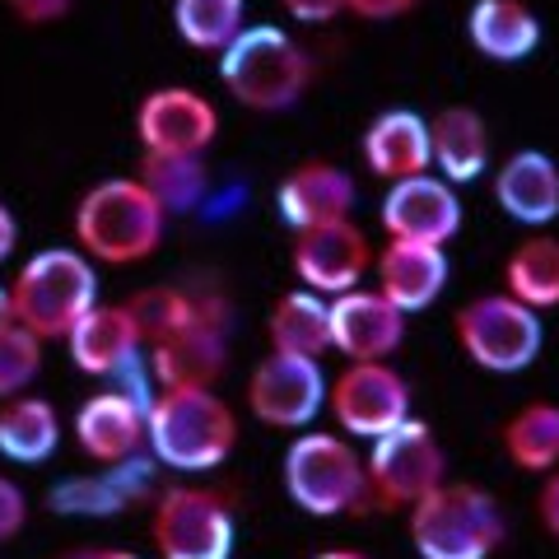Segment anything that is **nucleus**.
Wrapping results in <instances>:
<instances>
[{
  "mask_svg": "<svg viewBox=\"0 0 559 559\" xmlns=\"http://www.w3.org/2000/svg\"><path fill=\"white\" fill-rule=\"evenodd\" d=\"M280 10L299 24H331L349 10V0H280Z\"/></svg>",
  "mask_w": 559,
  "mask_h": 559,
  "instance_id": "nucleus-36",
  "label": "nucleus"
},
{
  "mask_svg": "<svg viewBox=\"0 0 559 559\" xmlns=\"http://www.w3.org/2000/svg\"><path fill=\"white\" fill-rule=\"evenodd\" d=\"M14 248H20V219H14V210L0 201V266L14 257Z\"/></svg>",
  "mask_w": 559,
  "mask_h": 559,
  "instance_id": "nucleus-39",
  "label": "nucleus"
},
{
  "mask_svg": "<svg viewBox=\"0 0 559 559\" xmlns=\"http://www.w3.org/2000/svg\"><path fill=\"white\" fill-rule=\"evenodd\" d=\"M150 536L164 559H229L234 555V513L215 489L168 485L154 495Z\"/></svg>",
  "mask_w": 559,
  "mask_h": 559,
  "instance_id": "nucleus-9",
  "label": "nucleus"
},
{
  "mask_svg": "<svg viewBox=\"0 0 559 559\" xmlns=\"http://www.w3.org/2000/svg\"><path fill=\"white\" fill-rule=\"evenodd\" d=\"M75 443L90 462L117 466L150 448V401L131 392H98L75 411Z\"/></svg>",
  "mask_w": 559,
  "mask_h": 559,
  "instance_id": "nucleus-16",
  "label": "nucleus"
},
{
  "mask_svg": "<svg viewBox=\"0 0 559 559\" xmlns=\"http://www.w3.org/2000/svg\"><path fill=\"white\" fill-rule=\"evenodd\" d=\"M135 131L145 154H205L219 135V112L187 84L150 90L135 108Z\"/></svg>",
  "mask_w": 559,
  "mask_h": 559,
  "instance_id": "nucleus-14",
  "label": "nucleus"
},
{
  "mask_svg": "<svg viewBox=\"0 0 559 559\" xmlns=\"http://www.w3.org/2000/svg\"><path fill=\"white\" fill-rule=\"evenodd\" d=\"M312 559H369L364 550H322V555H312Z\"/></svg>",
  "mask_w": 559,
  "mask_h": 559,
  "instance_id": "nucleus-42",
  "label": "nucleus"
},
{
  "mask_svg": "<svg viewBox=\"0 0 559 559\" xmlns=\"http://www.w3.org/2000/svg\"><path fill=\"white\" fill-rule=\"evenodd\" d=\"M5 5H10V14H14V20H20V24H28V28H43V24H57V20H66L75 0H5Z\"/></svg>",
  "mask_w": 559,
  "mask_h": 559,
  "instance_id": "nucleus-35",
  "label": "nucleus"
},
{
  "mask_svg": "<svg viewBox=\"0 0 559 559\" xmlns=\"http://www.w3.org/2000/svg\"><path fill=\"white\" fill-rule=\"evenodd\" d=\"M280 471H285V495L308 518H341V513H355L364 503H373L369 466H364V457L345 433L304 429L285 448V466Z\"/></svg>",
  "mask_w": 559,
  "mask_h": 559,
  "instance_id": "nucleus-6",
  "label": "nucleus"
},
{
  "mask_svg": "<svg viewBox=\"0 0 559 559\" xmlns=\"http://www.w3.org/2000/svg\"><path fill=\"white\" fill-rule=\"evenodd\" d=\"M411 382L392 369V359H359L331 378L326 411L345 439H382L411 419Z\"/></svg>",
  "mask_w": 559,
  "mask_h": 559,
  "instance_id": "nucleus-10",
  "label": "nucleus"
},
{
  "mask_svg": "<svg viewBox=\"0 0 559 559\" xmlns=\"http://www.w3.org/2000/svg\"><path fill=\"white\" fill-rule=\"evenodd\" d=\"M197 308H201V294L178 289V285H150V289H140V294L127 299V312H131V322L140 331V341H145V349L178 336V331L197 318Z\"/></svg>",
  "mask_w": 559,
  "mask_h": 559,
  "instance_id": "nucleus-31",
  "label": "nucleus"
},
{
  "mask_svg": "<svg viewBox=\"0 0 559 559\" xmlns=\"http://www.w3.org/2000/svg\"><path fill=\"white\" fill-rule=\"evenodd\" d=\"M238 448V415L215 388H159L150 396V457L201 476L229 462Z\"/></svg>",
  "mask_w": 559,
  "mask_h": 559,
  "instance_id": "nucleus-1",
  "label": "nucleus"
},
{
  "mask_svg": "<svg viewBox=\"0 0 559 559\" xmlns=\"http://www.w3.org/2000/svg\"><path fill=\"white\" fill-rule=\"evenodd\" d=\"M150 369L159 388H215L229 369V304L219 294H201L197 318L150 349Z\"/></svg>",
  "mask_w": 559,
  "mask_h": 559,
  "instance_id": "nucleus-12",
  "label": "nucleus"
},
{
  "mask_svg": "<svg viewBox=\"0 0 559 559\" xmlns=\"http://www.w3.org/2000/svg\"><path fill=\"white\" fill-rule=\"evenodd\" d=\"M364 168L382 182H406L419 173H433V150H429V121L411 108H388L364 127Z\"/></svg>",
  "mask_w": 559,
  "mask_h": 559,
  "instance_id": "nucleus-21",
  "label": "nucleus"
},
{
  "mask_svg": "<svg viewBox=\"0 0 559 559\" xmlns=\"http://www.w3.org/2000/svg\"><path fill=\"white\" fill-rule=\"evenodd\" d=\"M452 336H457L462 355L485 373H522L532 369L540 345H546V326L540 312L518 304L513 294H476L471 304L452 312Z\"/></svg>",
  "mask_w": 559,
  "mask_h": 559,
  "instance_id": "nucleus-7",
  "label": "nucleus"
},
{
  "mask_svg": "<svg viewBox=\"0 0 559 559\" xmlns=\"http://www.w3.org/2000/svg\"><path fill=\"white\" fill-rule=\"evenodd\" d=\"M61 443V415L47 396H10L0 401V457L20 462V466H38L47 462Z\"/></svg>",
  "mask_w": 559,
  "mask_h": 559,
  "instance_id": "nucleus-27",
  "label": "nucleus"
},
{
  "mask_svg": "<svg viewBox=\"0 0 559 559\" xmlns=\"http://www.w3.org/2000/svg\"><path fill=\"white\" fill-rule=\"evenodd\" d=\"M536 522L546 527L550 540H559V466L550 476H540V489H536Z\"/></svg>",
  "mask_w": 559,
  "mask_h": 559,
  "instance_id": "nucleus-38",
  "label": "nucleus"
},
{
  "mask_svg": "<svg viewBox=\"0 0 559 559\" xmlns=\"http://www.w3.org/2000/svg\"><path fill=\"white\" fill-rule=\"evenodd\" d=\"M406 532L419 559H489L509 536V518L485 485L443 480L406 509Z\"/></svg>",
  "mask_w": 559,
  "mask_h": 559,
  "instance_id": "nucleus-3",
  "label": "nucleus"
},
{
  "mask_svg": "<svg viewBox=\"0 0 559 559\" xmlns=\"http://www.w3.org/2000/svg\"><path fill=\"white\" fill-rule=\"evenodd\" d=\"M429 150H433V173L448 178L452 187H466L485 178L489 168V127L476 108L452 103L429 117Z\"/></svg>",
  "mask_w": 559,
  "mask_h": 559,
  "instance_id": "nucleus-24",
  "label": "nucleus"
},
{
  "mask_svg": "<svg viewBox=\"0 0 559 559\" xmlns=\"http://www.w3.org/2000/svg\"><path fill=\"white\" fill-rule=\"evenodd\" d=\"M70 229H75V248L84 257L103 261V266H135L159 252L168 210L140 178H108L80 197Z\"/></svg>",
  "mask_w": 559,
  "mask_h": 559,
  "instance_id": "nucleus-2",
  "label": "nucleus"
},
{
  "mask_svg": "<svg viewBox=\"0 0 559 559\" xmlns=\"http://www.w3.org/2000/svg\"><path fill=\"white\" fill-rule=\"evenodd\" d=\"M503 294L536 312L559 308V238L536 229L503 257Z\"/></svg>",
  "mask_w": 559,
  "mask_h": 559,
  "instance_id": "nucleus-29",
  "label": "nucleus"
},
{
  "mask_svg": "<svg viewBox=\"0 0 559 559\" xmlns=\"http://www.w3.org/2000/svg\"><path fill=\"white\" fill-rule=\"evenodd\" d=\"M14 318L43 341H66L90 308H98L94 257L80 248H43L14 275Z\"/></svg>",
  "mask_w": 559,
  "mask_h": 559,
  "instance_id": "nucleus-5",
  "label": "nucleus"
},
{
  "mask_svg": "<svg viewBox=\"0 0 559 559\" xmlns=\"http://www.w3.org/2000/svg\"><path fill=\"white\" fill-rule=\"evenodd\" d=\"M411 10H419V0H349V14L364 24H388V20H406Z\"/></svg>",
  "mask_w": 559,
  "mask_h": 559,
  "instance_id": "nucleus-37",
  "label": "nucleus"
},
{
  "mask_svg": "<svg viewBox=\"0 0 559 559\" xmlns=\"http://www.w3.org/2000/svg\"><path fill=\"white\" fill-rule=\"evenodd\" d=\"M355 201H359L355 178L331 159H304L299 168L285 173V182L275 187V210L294 234L318 229V224L349 219Z\"/></svg>",
  "mask_w": 559,
  "mask_h": 559,
  "instance_id": "nucleus-18",
  "label": "nucleus"
},
{
  "mask_svg": "<svg viewBox=\"0 0 559 559\" xmlns=\"http://www.w3.org/2000/svg\"><path fill=\"white\" fill-rule=\"evenodd\" d=\"M503 457L527 476H550L559 466V401H527L499 429Z\"/></svg>",
  "mask_w": 559,
  "mask_h": 559,
  "instance_id": "nucleus-28",
  "label": "nucleus"
},
{
  "mask_svg": "<svg viewBox=\"0 0 559 559\" xmlns=\"http://www.w3.org/2000/svg\"><path fill=\"white\" fill-rule=\"evenodd\" d=\"M331 382L318 359L271 349L248 378V411L266 429H308L326 406Z\"/></svg>",
  "mask_w": 559,
  "mask_h": 559,
  "instance_id": "nucleus-11",
  "label": "nucleus"
},
{
  "mask_svg": "<svg viewBox=\"0 0 559 559\" xmlns=\"http://www.w3.org/2000/svg\"><path fill=\"white\" fill-rule=\"evenodd\" d=\"M266 341L280 355L322 359L331 349V299H322L312 289L280 294L266 312Z\"/></svg>",
  "mask_w": 559,
  "mask_h": 559,
  "instance_id": "nucleus-26",
  "label": "nucleus"
},
{
  "mask_svg": "<svg viewBox=\"0 0 559 559\" xmlns=\"http://www.w3.org/2000/svg\"><path fill=\"white\" fill-rule=\"evenodd\" d=\"M140 182L154 191L168 215H182V210H197L201 197H205V164L201 154H140Z\"/></svg>",
  "mask_w": 559,
  "mask_h": 559,
  "instance_id": "nucleus-30",
  "label": "nucleus"
},
{
  "mask_svg": "<svg viewBox=\"0 0 559 559\" xmlns=\"http://www.w3.org/2000/svg\"><path fill=\"white\" fill-rule=\"evenodd\" d=\"M10 326H20V318H14V294L0 285V336H5Z\"/></svg>",
  "mask_w": 559,
  "mask_h": 559,
  "instance_id": "nucleus-41",
  "label": "nucleus"
},
{
  "mask_svg": "<svg viewBox=\"0 0 559 559\" xmlns=\"http://www.w3.org/2000/svg\"><path fill=\"white\" fill-rule=\"evenodd\" d=\"M61 559H140L131 550H112V546H80V550H66Z\"/></svg>",
  "mask_w": 559,
  "mask_h": 559,
  "instance_id": "nucleus-40",
  "label": "nucleus"
},
{
  "mask_svg": "<svg viewBox=\"0 0 559 559\" xmlns=\"http://www.w3.org/2000/svg\"><path fill=\"white\" fill-rule=\"evenodd\" d=\"M43 369V336H33L28 326H10L0 336V401L20 396Z\"/></svg>",
  "mask_w": 559,
  "mask_h": 559,
  "instance_id": "nucleus-33",
  "label": "nucleus"
},
{
  "mask_svg": "<svg viewBox=\"0 0 559 559\" xmlns=\"http://www.w3.org/2000/svg\"><path fill=\"white\" fill-rule=\"evenodd\" d=\"M378 289L406 312H425L429 304H439V294L448 289V248H429V242H406V238H388L373 261Z\"/></svg>",
  "mask_w": 559,
  "mask_h": 559,
  "instance_id": "nucleus-20",
  "label": "nucleus"
},
{
  "mask_svg": "<svg viewBox=\"0 0 559 559\" xmlns=\"http://www.w3.org/2000/svg\"><path fill=\"white\" fill-rule=\"evenodd\" d=\"M219 84L252 112H285L312 84V57L280 24H248L219 51Z\"/></svg>",
  "mask_w": 559,
  "mask_h": 559,
  "instance_id": "nucleus-4",
  "label": "nucleus"
},
{
  "mask_svg": "<svg viewBox=\"0 0 559 559\" xmlns=\"http://www.w3.org/2000/svg\"><path fill=\"white\" fill-rule=\"evenodd\" d=\"M466 38L485 61L518 66L540 47V20L527 0H476L466 14Z\"/></svg>",
  "mask_w": 559,
  "mask_h": 559,
  "instance_id": "nucleus-25",
  "label": "nucleus"
},
{
  "mask_svg": "<svg viewBox=\"0 0 559 559\" xmlns=\"http://www.w3.org/2000/svg\"><path fill=\"white\" fill-rule=\"evenodd\" d=\"M248 0H173V24L178 38L197 51H224L248 24Z\"/></svg>",
  "mask_w": 559,
  "mask_h": 559,
  "instance_id": "nucleus-32",
  "label": "nucleus"
},
{
  "mask_svg": "<svg viewBox=\"0 0 559 559\" xmlns=\"http://www.w3.org/2000/svg\"><path fill=\"white\" fill-rule=\"evenodd\" d=\"M406 341V312H401L382 289H349L331 299V349L349 364L359 359H392Z\"/></svg>",
  "mask_w": 559,
  "mask_h": 559,
  "instance_id": "nucleus-17",
  "label": "nucleus"
},
{
  "mask_svg": "<svg viewBox=\"0 0 559 559\" xmlns=\"http://www.w3.org/2000/svg\"><path fill=\"white\" fill-rule=\"evenodd\" d=\"M66 345H70L75 369L90 373V378L131 373L135 359H140V349H145V341H140L127 304H98V308H90L80 318V326L66 336Z\"/></svg>",
  "mask_w": 559,
  "mask_h": 559,
  "instance_id": "nucleus-23",
  "label": "nucleus"
},
{
  "mask_svg": "<svg viewBox=\"0 0 559 559\" xmlns=\"http://www.w3.org/2000/svg\"><path fill=\"white\" fill-rule=\"evenodd\" d=\"M24 522H28V495L20 489V480L0 476V546L20 536Z\"/></svg>",
  "mask_w": 559,
  "mask_h": 559,
  "instance_id": "nucleus-34",
  "label": "nucleus"
},
{
  "mask_svg": "<svg viewBox=\"0 0 559 559\" xmlns=\"http://www.w3.org/2000/svg\"><path fill=\"white\" fill-rule=\"evenodd\" d=\"M289 261L304 289L322 294V299H341V294L359 289L369 280L378 252L355 219H336V224H318V229L294 234Z\"/></svg>",
  "mask_w": 559,
  "mask_h": 559,
  "instance_id": "nucleus-13",
  "label": "nucleus"
},
{
  "mask_svg": "<svg viewBox=\"0 0 559 559\" xmlns=\"http://www.w3.org/2000/svg\"><path fill=\"white\" fill-rule=\"evenodd\" d=\"M364 466H369V495L378 509H415L429 489H439L448 480V457H443L439 433L415 415L401 429L373 439Z\"/></svg>",
  "mask_w": 559,
  "mask_h": 559,
  "instance_id": "nucleus-8",
  "label": "nucleus"
},
{
  "mask_svg": "<svg viewBox=\"0 0 559 559\" xmlns=\"http://www.w3.org/2000/svg\"><path fill=\"white\" fill-rule=\"evenodd\" d=\"M388 238H406V242H429V248H448L462 234V201L457 187L439 173H419V178L392 182L388 197L378 210Z\"/></svg>",
  "mask_w": 559,
  "mask_h": 559,
  "instance_id": "nucleus-15",
  "label": "nucleus"
},
{
  "mask_svg": "<svg viewBox=\"0 0 559 559\" xmlns=\"http://www.w3.org/2000/svg\"><path fill=\"white\" fill-rule=\"evenodd\" d=\"M495 201L522 229H546L559 219V164L546 150H513L495 168Z\"/></svg>",
  "mask_w": 559,
  "mask_h": 559,
  "instance_id": "nucleus-22",
  "label": "nucleus"
},
{
  "mask_svg": "<svg viewBox=\"0 0 559 559\" xmlns=\"http://www.w3.org/2000/svg\"><path fill=\"white\" fill-rule=\"evenodd\" d=\"M154 457H131L117 466H98L94 476H70L61 485H51V513H70V518H117L131 503L154 499Z\"/></svg>",
  "mask_w": 559,
  "mask_h": 559,
  "instance_id": "nucleus-19",
  "label": "nucleus"
}]
</instances>
